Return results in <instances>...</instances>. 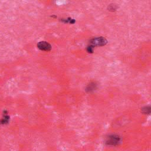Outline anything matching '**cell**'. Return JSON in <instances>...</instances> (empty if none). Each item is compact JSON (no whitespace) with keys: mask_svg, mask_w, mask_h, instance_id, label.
Instances as JSON below:
<instances>
[{"mask_svg":"<svg viewBox=\"0 0 151 151\" xmlns=\"http://www.w3.org/2000/svg\"><path fill=\"white\" fill-rule=\"evenodd\" d=\"M107 42L104 37H96L91 39L90 42V46L87 48L89 53L93 51V47L95 46H103L107 44Z\"/></svg>","mask_w":151,"mask_h":151,"instance_id":"1","label":"cell"},{"mask_svg":"<svg viewBox=\"0 0 151 151\" xmlns=\"http://www.w3.org/2000/svg\"><path fill=\"white\" fill-rule=\"evenodd\" d=\"M121 142V138L119 136L112 135L108 136L106 140V143L109 145H116Z\"/></svg>","mask_w":151,"mask_h":151,"instance_id":"2","label":"cell"},{"mask_svg":"<svg viewBox=\"0 0 151 151\" xmlns=\"http://www.w3.org/2000/svg\"><path fill=\"white\" fill-rule=\"evenodd\" d=\"M37 46L40 50H44V51H48L51 49V46L48 43L45 42H40L39 44H38Z\"/></svg>","mask_w":151,"mask_h":151,"instance_id":"3","label":"cell"},{"mask_svg":"<svg viewBox=\"0 0 151 151\" xmlns=\"http://www.w3.org/2000/svg\"><path fill=\"white\" fill-rule=\"evenodd\" d=\"M96 88V84L93 83L90 84V85L87 86V90L88 91H93V90H95Z\"/></svg>","mask_w":151,"mask_h":151,"instance_id":"4","label":"cell"},{"mask_svg":"<svg viewBox=\"0 0 151 151\" xmlns=\"http://www.w3.org/2000/svg\"><path fill=\"white\" fill-rule=\"evenodd\" d=\"M142 112H143L144 113H147V114H149V113H150V107L146 106V107H143V108L142 109Z\"/></svg>","mask_w":151,"mask_h":151,"instance_id":"5","label":"cell"}]
</instances>
